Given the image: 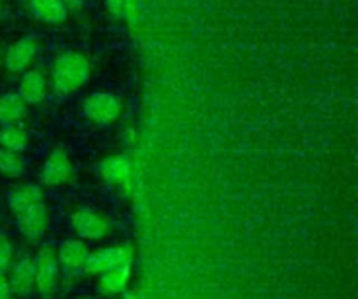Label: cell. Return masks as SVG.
I'll list each match as a JSON object with an SVG mask.
<instances>
[{"label": "cell", "instance_id": "9c48e42d", "mask_svg": "<svg viewBox=\"0 0 358 299\" xmlns=\"http://www.w3.org/2000/svg\"><path fill=\"white\" fill-rule=\"evenodd\" d=\"M32 14L49 24H56L64 20L67 8L63 0H29Z\"/></svg>", "mask_w": 358, "mask_h": 299}, {"label": "cell", "instance_id": "8fae6325", "mask_svg": "<svg viewBox=\"0 0 358 299\" xmlns=\"http://www.w3.org/2000/svg\"><path fill=\"white\" fill-rule=\"evenodd\" d=\"M85 112L90 117L105 122L115 117L117 112V103L113 96L106 94L92 95L85 103Z\"/></svg>", "mask_w": 358, "mask_h": 299}, {"label": "cell", "instance_id": "4fadbf2b", "mask_svg": "<svg viewBox=\"0 0 358 299\" xmlns=\"http://www.w3.org/2000/svg\"><path fill=\"white\" fill-rule=\"evenodd\" d=\"M18 254V247L13 236L4 231H0V271H7Z\"/></svg>", "mask_w": 358, "mask_h": 299}, {"label": "cell", "instance_id": "277c9868", "mask_svg": "<svg viewBox=\"0 0 358 299\" xmlns=\"http://www.w3.org/2000/svg\"><path fill=\"white\" fill-rule=\"evenodd\" d=\"M7 277L15 298H25L34 291L35 268L34 257L29 254H18L15 261L7 270Z\"/></svg>", "mask_w": 358, "mask_h": 299}, {"label": "cell", "instance_id": "ba28073f", "mask_svg": "<svg viewBox=\"0 0 358 299\" xmlns=\"http://www.w3.org/2000/svg\"><path fill=\"white\" fill-rule=\"evenodd\" d=\"M28 105L22 101L18 92L0 94V126L22 123L27 116Z\"/></svg>", "mask_w": 358, "mask_h": 299}, {"label": "cell", "instance_id": "3957f363", "mask_svg": "<svg viewBox=\"0 0 358 299\" xmlns=\"http://www.w3.org/2000/svg\"><path fill=\"white\" fill-rule=\"evenodd\" d=\"M35 284L34 289L46 296L52 292L57 278V258L49 247H42L34 257Z\"/></svg>", "mask_w": 358, "mask_h": 299}, {"label": "cell", "instance_id": "7a4b0ae2", "mask_svg": "<svg viewBox=\"0 0 358 299\" xmlns=\"http://www.w3.org/2000/svg\"><path fill=\"white\" fill-rule=\"evenodd\" d=\"M88 77V63L77 52L60 53L52 67V84L59 95H67L84 84Z\"/></svg>", "mask_w": 358, "mask_h": 299}, {"label": "cell", "instance_id": "30bf717a", "mask_svg": "<svg viewBox=\"0 0 358 299\" xmlns=\"http://www.w3.org/2000/svg\"><path fill=\"white\" fill-rule=\"evenodd\" d=\"M29 144V136L21 123L0 126V147L22 152Z\"/></svg>", "mask_w": 358, "mask_h": 299}, {"label": "cell", "instance_id": "6da1fadb", "mask_svg": "<svg viewBox=\"0 0 358 299\" xmlns=\"http://www.w3.org/2000/svg\"><path fill=\"white\" fill-rule=\"evenodd\" d=\"M7 208L21 238L39 240L48 229V208L38 186L22 183L7 193Z\"/></svg>", "mask_w": 358, "mask_h": 299}, {"label": "cell", "instance_id": "e0dca14e", "mask_svg": "<svg viewBox=\"0 0 358 299\" xmlns=\"http://www.w3.org/2000/svg\"><path fill=\"white\" fill-rule=\"evenodd\" d=\"M1 61H3V53H1V49H0V66H1Z\"/></svg>", "mask_w": 358, "mask_h": 299}, {"label": "cell", "instance_id": "52a82bcc", "mask_svg": "<svg viewBox=\"0 0 358 299\" xmlns=\"http://www.w3.org/2000/svg\"><path fill=\"white\" fill-rule=\"evenodd\" d=\"M48 84L43 74L38 70L25 71L20 85H18V95L27 105H36L42 102L46 96Z\"/></svg>", "mask_w": 358, "mask_h": 299}, {"label": "cell", "instance_id": "8992f818", "mask_svg": "<svg viewBox=\"0 0 358 299\" xmlns=\"http://www.w3.org/2000/svg\"><path fill=\"white\" fill-rule=\"evenodd\" d=\"M71 165L67 155L62 150L49 154L41 169V182L45 186H59L70 176Z\"/></svg>", "mask_w": 358, "mask_h": 299}, {"label": "cell", "instance_id": "5bb4252c", "mask_svg": "<svg viewBox=\"0 0 358 299\" xmlns=\"http://www.w3.org/2000/svg\"><path fill=\"white\" fill-rule=\"evenodd\" d=\"M103 170L106 173L108 177L110 179H122L126 173V166L123 165V162L120 161H116V159H112V161H108L103 166Z\"/></svg>", "mask_w": 358, "mask_h": 299}, {"label": "cell", "instance_id": "ac0fdd59", "mask_svg": "<svg viewBox=\"0 0 358 299\" xmlns=\"http://www.w3.org/2000/svg\"><path fill=\"white\" fill-rule=\"evenodd\" d=\"M0 13H1V1H0Z\"/></svg>", "mask_w": 358, "mask_h": 299}, {"label": "cell", "instance_id": "7c38bea8", "mask_svg": "<svg viewBox=\"0 0 358 299\" xmlns=\"http://www.w3.org/2000/svg\"><path fill=\"white\" fill-rule=\"evenodd\" d=\"M25 162L21 152L10 151L0 147V175L8 179H15L22 175Z\"/></svg>", "mask_w": 358, "mask_h": 299}, {"label": "cell", "instance_id": "5b68a950", "mask_svg": "<svg viewBox=\"0 0 358 299\" xmlns=\"http://www.w3.org/2000/svg\"><path fill=\"white\" fill-rule=\"evenodd\" d=\"M36 53V42L31 36H24L11 43L3 54V64L11 74L22 73L31 64Z\"/></svg>", "mask_w": 358, "mask_h": 299}, {"label": "cell", "instance_id": "9a60e30c", "mask_svg": "<svg viewBox=\"0 0 358 299\" xmlns=\"http://www.w3.org/2000/svg\"><path fill=\"white\" fill-rule=\"evenodd\" d=\"M0 299H15L8 282L7 271H0Z\"/></svg>", "mask_w": 358, "mask_h": 299}, {"label": "cell", "instance_id": "2e32d148", "mask_svg": "<svg viewBox=\"0 0 358 299\" xmlns=\"http://www.w3.org/2000/svg\"><path fill=\"white\" fill-rule=\"evenodd\" d=\"M64 6H69V7H78L81 4V0H63Z\"/></svg>", "mask_w": 358, "mask_h": 299}]
</instances>
